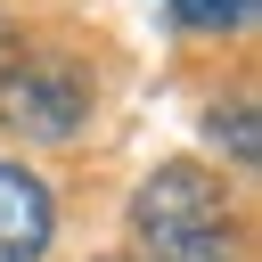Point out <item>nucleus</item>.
Instances as JSON below:
<instances>
[{
	"label": "nucleus",
	"instance_id": "7ed1b4c3",
	"mask_svg": "<svg viewBox=\"0 0 262 262\" xmlns=\"http://www.w3.org/2000/svg\"><path fill=\"white\" fill-rule=\"evenodd\" d=\"M57 237V205L41 188V172L0 164V262H41Z\"/></svg>",
	"mask_w": 262,
	"mask_h": 262
},
{
	"label": "nucleus",
	"instance_id": "f03ea898",
	"mask_svg": "<svg viewBox=\"0 0 262 262\" xmlns=\"http://www.w3.org/2000/svg\"><path fill=\"white\" fill-rule=\"evenodd\" d=\"M0 123L16 139H41V147L74 139L90 123V66L66 49H16L0 66Z\"/></svg>",
	"mask_w": 262,
	"mask_h": 262
},
{
	"label": "nucleus",
	"instance_id": "39448f33",
	"mask_svg": "<svg viewBox=\"0 0 262 262\" xmlns=\"http://www.w3.org/2000/svg\"><path fill=\"white\" fill-rule=\"evenodd\" d=\"M213 139H229V156H237V172H254V115H246V106H229V115H213Z\"/></svg>",
	"mask_w": 262,
	"mask_h": 262
},
{
	"label": "nucleus",
	"instance_id": "f257e3e1",
	"mask_svg": "<svg viewBox=\"0 0 262 262\" xmlns=\"http://www.w3.org/2000/svg\"><path fill=\"white\" fill-rule=\"evenodd\" d=\"M131 254L139 262H237V213L205 164H156L131 188Z\"/></svg>",
	"mask_w": 262,
	"mask_h": 262
},
{
	"label": "nucleus",
	"instance_id": "20e7f679",
	"mask_svg": "<svg viewBox=\"0 0 262 262\" xmlns=\"http://www.w3.org/2000/svg\"><path fill=\"white\" fill-rule=\"evenodd\" d=\"M180 25H196V33H246L254 25V0H164Z\"/></svg>",
	"mask_w": 262,
	"mask_h": 262
},
{
	"label": "nucleus",
	"instance_id": "423d86ee",
	"mask_svg": "<svg viewBox=\"0 0 262 262\" xmlns=\"http://www.w3.org/2000/svg\"><path fill=\"white\" fill-rule=\"evenodd\" d=\"M98 262H139V254H98Z\"/></svg>",
	"mask_w": 262,
	"mask_h": 262
}]
</instances>
